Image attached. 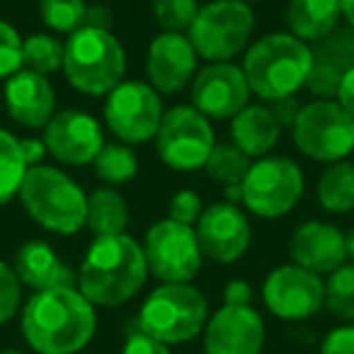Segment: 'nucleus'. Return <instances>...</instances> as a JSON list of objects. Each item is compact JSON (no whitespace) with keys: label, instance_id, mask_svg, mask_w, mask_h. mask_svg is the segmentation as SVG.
I'll return each instance as SVG.
<instances>
[{"label":"nucleus","instance_id":"1","mask_svg":"<svg viewBox=\"0 0 354 354\" xmlns=\"http://www.w3.org/2000/svg\"><path fill=\"white\" fill-rule=\"evenodd\" d=\"M95 306L78 289L37 291L22 308V335L39 354H75L93 339Z\"/></svg>","mask_w":354,"mask_h":354},{"label":"nucleus","instance_id":"2","mask_svg":"<svg viewBox=\"0 0 354 354\" xmlns=\"http://www.w3.org/2000/svg\"><path fill=\"white\" fill-rule=\"evenodd\" d=\"M148 277L143 248L131 236L95 238L80 265V294L93 306L114 308L141 291Z\"/></svg>","mask_w":354,"mask_h":354},{"label":"nucleus","instance_id":"3","mask_svg":"<svg viewBox=\"0 0 354 354\" xmlns=\"http://www.w3.org/2000/svg\"><path fill=\"white\" fill-rule=\"evenodd\" d=\"M313 54L291 32H277L257 39L248 49L243 61V73L250 93L260 95L267 102L294 97L313 71Z\"/></svg>","mask_w":354,"mask_h":354},{"label":"nucleus","instance_id":"4","mask_svg":"<svg viewBox=\"0 0 354 354\" xmlns=\"http://www.w3.org/2000/svg\"><path fill=\"white\" fill-rule=\"evenodd\" d=\"M22 207L41 228L59 236H73L85 226L88 197L66 172L51 165H35L20 185Z\"/></svg>","mask_w":354,"mask_h":354},{"label":"nucleus","instance_id":"5","mask_svg":"<svg viewBox=\"0 0 354 354\" xmlns=\"http://www.w3.org/2000/svg\"><path fill=\"white\" fill-rule=\"evenodd\" d=\"M127 54L109 30L80 27L64 44V73L78 93L107 97L124 78Z\"/></svg>","mask_w":354,"mask_h":354},{"label":"nucleus","instance_id":"6","mask_svg":"<svg viewBox=\"0 0 354 354\" xmlns=\"http://www.w3.org/2000/svg\"><path fill=\"white\" fill-rule=\"evenodd\" d=\"M207 318L209 306L199 289L189 284H160L143 301L138 328L170 347L197 337Z\"/></svg>","mask_w":354,"mask_h":354},{"label":"nucleus","instance_id":"7","mask_svg":"<svg viewBox=\"0 0 354 354\" xmlns=\"http://www.w3.org/2000/svg\"><path fill=\"white\" fill-rule=\"evenodd\" d=\"M255 30V15L250 6L241 0H214L199 8L192 27L187 30V39L194 51L212 64H228L250 41Z\"/></svg>","mask_w":354,"mask_h":354},{"label":"nucleus","instance_id":"8","mask_svg":"<svg viewBox=\"0 0 354 354\" xmlns=\"http://www.w3.org/2000/svg\"><path fill=\"white\" fill-rule=\"evenodd\" d=\"M304 194V172L289 158H260L241 185V202L260 218H281Z\"/></svg>","mask_w":354,"mask_h":354},{"label":"nucleus","instance_id":"9","mask_svg":"<svg viewBox=\"0 0 354 354\" xmlns=\"http://www.w3.org/2000/svg\"><path fill=\"white\" fill-rule=\"evenodd\" d=\"M291 129L296 148L310 160L339 162L354 151V119L333 100L301 107Z\"/></svg>","mask_w":354,"mask_h":354},{"label":"nucleus","instance_id":"10","mask_svg":"<svg viewBox=\"0 0 354 354\" xmlns=\"http://www.w3.org/2000/svg\"><path fill=\"white\" fill-rule=\"evenodd\" d=\"M148 272L162 284H189L202 270V248L192 226L177 221H158L143 241Z\"/></svg>","mask_w":354,"mask_h":354},{"label":"nucleus","instance_id":"11","mask_svg":"<svg viewBox=\"0 0 354 354\" xmlns=\"http://www.w3.org/2000/svg\"><path fill=\"white\" fill-rule=\"evenodd\" d=\"M156 143L162 162L172 170L183 172L207 165L216 146L209 119L189 104H180L162 114Z\"/></svg>","mask_w":354,"mask_h":354},{"label":"nucleus","instance_id":"12","mask_svg":"<svg viewBox=\"0 0 354 354\" xmlns=\"http://www.w3.org/2000/svg\"><path fill=\"white\" fill-rule=\"evenodd\" d=\"M162 102L146 83H119L104 102V122L124 143H146L158 136L162 122Z\"/></svg>","mask_w":354,"mask_h":354},{"label":"nucleus","instance_id":"13","mask_svg":"<svg viewBox=\"0 0 354 354\" xmlns=\"http://www.w3.org/2000/svg\"><path fill=\"white\" fill-rule=\"evenodd\" d=\"M323 281L299 265L277 267L262 286L270 313L281 320H306L323 308Z\"/></svg>","mask_w":354,"mask_h":354},{"label":"nucleus","instance_id":"14","mask_svg":"<svg viewBox=\"0 0 354 354\" xmlns=\"http://www.w3.org/2000/svg\"><path fill=\"white\" fill-rule=\"evenodd\" d=\"M41 141L46 146V153H51L64 165H88L104 146L97 119L78 109L56 112L44 127Z\"/></svg>","mask_w":354,"mask_h":354},{"label":"nucleus","instance_id":"15","mask_svg":"<svg viewBox=\"0 0 354 354\" xmlns=\"http://www.w3.org/2000/svg\"><path fill=\"white\" fill-rule=\"evenodd\" d=\"M250 85L241 66L212 64L202 68L192 85L194 109L207 119H233L243 107H248Z\"/></svg>","mask_w":354,"mask_h":354},{"label":"nucleus","instance_id":"16","mask_svg":"<svg viewBox=\"0 0 354 354\" xmlns=\"http://www.w3.org/2000/svg\"><path fill=\"white\" fill-rule=\"evenodd\" d=\"M197 241L202 255L231 265L245 255L250 245V223L236 204H212L197 221Z\"/></svg>","mask_w":354,"mask_h":354},{"label":"nucleus","instance_id":"17","mask_svg":"<svg viewBox=\"0 0 354 354\" xmlns=\"http://www.w3.org/2000/svg\"><path fill=\"white\" fill-rule=\"evenodd\" d=\"M265 323L250 306H223L204 330V354H260Z\"/></svg>","mask_w":354,"mask_h":354},{"label":"nucleus","instance_id":"18","mask_svg":"<svg viewBox=\"0 0 354 354\" xmlns=\"http://www.w3.org/2000/svg\"><path fill=\"white\" fill-rule=\"evenodd\" d=\"M197 68V51L180 32H162L148 46L146 71L156 93H177L189 83Z\"/></svg>","mask_w":354,"mask_h":354},{"label":"nucleus","instance_id":"19","mask_svg":"<svg viewBox=\"0 0 354 354\" xmlns=\"http://www.w3.org/2000/svg\"><path fill=\"white\" fill-rule=\"evenodd\" d=\"M291 260L294 265L313 272V274H333L347 262V248L339 228L323 221H306L291 236Z\"/></svg>","mask_w":354,"mask_h":354},{"label":"nucleus","instance_id":"20","mask_svg":"<svg viewBox=\"0 0 354 354\" xmlns=\"http://www.w3.org/2000/svg\"><path fill=\"white\" fill-rule=\"evenodd\" d=\"M8 114L27 129H44L56 114V95L49 78L35 71H17L6 85Z\"/></svg>","mask_w":354,"mask_h":354},{"label":"nucleus","instance_id":"21","mask_svg":"<svg viewBox=\"0 0 354 354\" xmlns=\"http://www.w3.org/2000/svg\"><path fill=\"white\" fill-rule=\"evenodd\" d=\"M12 270H15L20 284L30 286L35 291L61 289V286L75 289V284H78V274L44 241L25 243L17 250Z\"/></svg>","mask_w":354,"mask_h":354},{"label":"nucleus","instance_id":"22","mask_svg":"<svg viewBox=\"0 0 354 354\" xmlns=\"http://www.w3.org/2000/svg\"><path fill=\"white\" fill-rule=\"evenodd\" d=\"M279 133L281 127L277 124L274 114L262 104H248L231 122L233 146L248 158H265L277 146Z\"/></svg>","mask_w":354,"mask_h":354},{"label":"nucleus","instance_id":"23","mask_svg":"<svg viewBox=\"0 0 354 354\" xmlns=\"http://www.w3.org/2000/svg\"><path fill=\"white\" fill-rule=\"evenodd\" d=\"M342 17L339 0H289L286 25L301 41H318L337 27Z\"/></svg>","mask_w":354,"mask_h":354},{"label":"nucleus","instance_id":"24","mask_svg":"<svg viewBox=\"0 0 354 354\" xmlns=\"http://www.w3.org/2000/svg\"><path fill=\"white\" fill-rule=\"evenodd\" d=\"M129 223V209L127 202L119 192L112 187L95 189L88 197V216H85V226L93 231L95 238H107V236H122L127 231Z\"/></svg>","mask_w":354,"mask_h":354},{"label":"nucleus","instance_id":"25","mask_svg":"<svg viewBox=\"0 0 354 354\" xmlns=\"http://www.w3.org/2000/svg\"><path fill=\"white\" fill-rule=\"evenodd\" d=\"M318 202L325 212L347 214L354 209V162H333L318 180Z\"/></svg>","mask_w":354,"mask_h":354},{"label":"nucleus","instance_id":"26","mask_svg":"<svg viewBox=\"0 0 354 354\" xmlns=\"http://www.w3.org/2000/svg\"><path fill=\"white\" fill-rule=\"evenodd\" d=\"M250 165H252L250 158L238 151L233 143H216L207 165H204V170H207V175L212 177L214 183L223 185L228 189V187H241Z\"/></svg>","mask_w":354,"mask_h":354},{"label":"nucleus","instance_id":"27","mask_svg":"<svg viewBox=\"0 0 354 354\" xmlns=\"http://www.w3.org/2000/svg\"><path fill=\"white\" fill-rule=\"evenodd\" d=\"M95 175L107 185H124L138 172V160L133 151L124 143H104L93 160Z\"/></svg>","mask_w":354,"mask_h":354},{"label":"nucleus","instance_id":"28","mask_svg":"<svg viewBox=\"0 0 354 354\" xmlns=\"http://www.w3.org/2000/svg\"><path fill=\"white\" fill-rule=\"evenodd\" d=\"M25 172L27 165L22 160L20 138L0 129V204H8L12 197H17Z\"/></svg>","mask_w":354,"mask_h":354},{"label":"nucleus","instance_id":"29","mask_svg":"<svg viewBox=\"0 0 354 354\" xmlns=\"http://www.w3.org/2000/svg\"><path fill=\"white\" fill-rule=\"evenodd\" d=\"M22 68L49 75L64 68V44L51 35H32L22 41Z\"/></svg>","mask_w":354,"mask_h":354},{"label":"nucleus","instance_id":"30","mask_svg":"<svg viewBox=\"0 0 354 354\" xmlns=\"http://www.w3.org/2000/svg\"><path fill=\"white\" fill-rule=\"evenodd\" d=\"M323 306L339 320H354V265L344 262L325 281Z\"/></svg>","mask_w":354,"mask_h":354},{"label":"nucleus","instance_id":"31","mask_svg":"<svg viewBox=\"0 0 354 354\" xmlns=\"http://www.w3.org/2000/svg\"><path fill=\"white\" fill-rule=\"evenodd\" d=\"M39 15L49 30L73 35L85 27L88 6L85 0H39Z\"/></svg>","mask_w":354,"mask_h":354},{"label":"nucleus","instance_id":"32","mask_svg":"<svg viewBox=\"0 0 354 354\" xmlns=\"http://www.w3.org/2000/svg\"><path fill=\"white\" fill-rule=\"evenodd\" d=\"M199 12L197 0H153V17L165 32L189 30Z\"/></svg>","mask_w":354,"mask_h":354},{"label":"nucleus","instance_id":"33","mask_svg":"<svg viewBox=\"0 0 354 354\" xmlns=\"http://www.w3.org/2000/svg\"><path fill=\"white\" fill-rule=\"evenodd\" d=\"M17 71H22V37L0 20V78H12Z\"/></svg>","mask_w":354,"mask_h":354},{"label":"nucleus","instance_id":"34","mask_svg":"<svg viewBox=\"0 0 354 354\" xmlns=\"http://www.w3.org/2000/svg\"><path fill=\"white\" fill-rule=\"evenodd\" d=\"M20 308V279L15 270L0 262V325L8 323Z\"/></svg>","mask_w":354,"mask_h":354},{"label":"nucleus","instance_id":"35","mask_svg":"<svg viewBox=\"0 0 354 354\" xmlns=\"http://www.w3.org/2000/svg\"><path fill=\"white\" fill-rule=\"evenodd\" d=\"M202 199L192 192V189H183L170 199V209H167V218L170 221L183 223V226H194L202 216Z\"/></svg>","mask_w":354,"mask_h":354},{"label":"nucleus","instance_id":"36","mask_svg":"<svg viewBox=\"0 0 354 354\" xmlns=\"http://www.w3.org/2000/svg\"><path fill=\"white\" fill-rule=\"evenodd\" d=\"M339 78H342V73H337V71L330 68V66H313L306 85H308L310 90H315L318 95H323V97H330V95H337Z\"/></svg>","mask_w":354,"mask_h":354},{"label":"nucleus","instance_id":"37","mask_svg":"<svg viewBox=\"0 0 354 354\" xmlns=\"http://www.w3.org/2000/svg\"><path fill=\"white\" fill-rule=\"evenodd\" d=\"M122 354H170V349H167L165 342L151 337V335L143 333V330L138 328L127 337Z\"/></svg>","mask_w":354,"mask_h":354},{"label":"nucleus","instance_id":"38","mask_svg":"<svg viewBox=\"0 0 354 354\" xmlns=\"http://www.w3.org/2000/svg\"><path fill=\"white\" fill-rule=\"evenodd\" d=\"M320 354H354V325H342L328 333Z\"/></svg>","mask_w":354,"mask_h":354},{"label":"nucleus","instance_id":"39","mask_svg":"<svg viewBox=\"0 0 354 354\" xmlns=\"http://www.w3.org/2000/svg\"><path fill=\"white\" fill-rule=\"evenodd\" d=\"M252 286L243 279H233L223 289V306H250Z\"/></svg>","mask_w":354,"mask_h":354},{"label":"nucleus","instance_id":"40","mask_svg":"<svg viewBox=\"0 0 354 354\" xmlns=\"http://www.w3.org/2000/svg\"><path fill=\"white\" fill-rule=\"evenodd\" d=\"M270 112L274 114V119H277V124H279V127H294L301 107H299V102H296V97H284V100H277V102H272Z\"/></svg>","mask_w":354,"mask_h":354},{"label":"nucleus","instance_id":"41","mask_svg":"<svg viewBox=\"0 0 354 354\" xmlns=\"http://www.w3.org/2000/svg\"><path fill=\"white\" fill-rule=\"evenodd\" d=\"M337 104L354 119V66H349L339 78L337 88Z\"/></svg>","mask_w":354,"mask_h":354},{"label":"nucleus","instance_id":"42","mask_svg":"<svg viewBox=\"0 0 354 354\" xmlns=\"http://www.w3.org/2000/svg\"><path fill=\"white\" fill-rule=\"evenodd\" d=\"M20 151H22V160H25L27 170L35 165H41V160H44V156H46V146L41 138H22Z\"/></svg>","mask_w":354,"mask_h":354},{"label":"nucleus","instance_id":"43","mask_svg":"<svg viewBox=\"0 0 354 354\" xmlns=\"http://www.w3.org/2000/svg\"><path fill=\"white\" fill-rule=\"evenodd\" d=\"M85 27H97V30H107V27H109V12H107V8H88V15H85Z\"/></svg>","mask_w":354,"mask_h":354},{"label":"nucleus","instance_id":"44","mask_svg":"<svg viewBox=\"0 0 354 354\" xmlns=\"http://www.w3.org/2000/svg\"><path fill=\"white\" fill-rule=\"evenodd\" d=\"M342 6V17H347V22L354 27V0H339Z\"/></svg>","mask_w":354,"mask_h":354},{"label":"nucleus","instance_id":"45","mask_svg":"<svg viewBox=\"0 0 354 354\" xmlns=\"http://www.w3.org/2000/svg\"><path fill=\"white\" fill-rule=\"evenodd\" d=\"M344 248H347V257L354 260V231L349 236H344Z\"/></svg>","mask_w":354,"mask_h":354},{"label":"nucleus","instance_id":"46","mask_svg":"<svg viewBox=\"0 0 354 354\" xmlns=\"http://www.w3.org/2000/svg\"><path fill=\"white\" fill-rule=\"evenodd\" d=\"M0 354H22V352H15V349H6V352H0Z\"/></svg>","mask_w":354,"mask_h":354},{"label":"nucleus","instance_id":"47","mask_svg":"<svg viewBox=\"0 0 354 354\" xmlns=\"http://www.w3.org/2000/svg\"><path fill=\"white\" fill-rule=\"evenodd\" d=\"M241 3H248V6H250V3H257V0H241Z\"/></svg>","mask_w":354,"mask_h":354}]
</instances>
